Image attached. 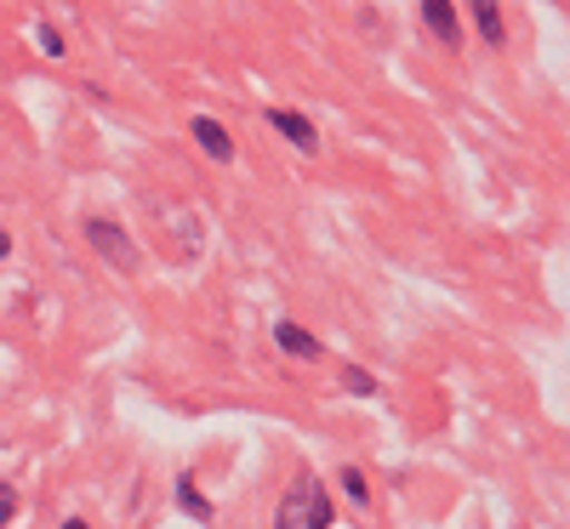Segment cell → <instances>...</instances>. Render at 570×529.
I'll use <instances>...</instances> for the list:
<instances>
[{
    "instance_id": "obj_3",
    "label": "cell",
    "mask_w": 570,
    "mask_h": 529,
    "mask_svg": "<svg viewBox=\"0 0 570 529\" xmlns=\"http://www.w3.org/2000/svg\"><path fill=\"white\" fill-rule=\"evenodd\" d=\"M268 126L292 142V149H303V154H314L320 149V131H314V120H303V114H292V109H268Z\"/></svg>"
},
{
    "instance_id": "obj_1",
    "label": "cell",
    "mask_w": 570,
    "mask_h": 529,
    "mask_svg": "<svg viewBox=\"0 0 570 529\" xmlns=\"http://www.w3.org/2000/svg\"><path fill=\"white\" fill-rule=\"evenodd\" d=\"M274 529H331V490L320 478H303V485L279 501Z\"/></svg>"
},
{
    "instance_id": "obj_12",
    "label": "cell",
    "mask_w": 570,
    "mask_h": 529,
    "mask_svg": "<svg viewBox=\"0 0 570 529\" xmlns=\"http://www.w3.org/2000/svg\"><path fill=\"white\" fill-rule=\"evenodd\" d=\"M12 512H18V496H12V485H0V529L12 523Z\"/></svg>"
},
{
    "instance_id": "obj_8",
    "label": "cell",
    "mask_w": 570,
    "mask_h": 529,
    "mask_svg": "<svg viewBox=\"0 0 570 529\" xmlns=\"http://www.w3.org/2000/svg\"><path fill=\"white\" fill-rule=\"evenodd\" d=\"M177 507L188 512V518H200V523H212L217 512H212V501L195 490V478H177Z\"/></svg>"
},
{
    "instance_id": "obj_5",
    "label": "cell",
    "mask_w": 570,
    "mask_h": 529,
    "mask_svg": "<svg viewBox=\"0 0 570 529\" xmlns=\"http://www.w3.org/2000/svg\"><path fill=\"white\" fill-rule=\"evenodd\" d=\"M422 23L434 29L445 46H456V40H462V23H456V12H451V0H422Z\"/></svg>"
},
{
    "instance_id": "obj_2",
    "label": "cell",
    "mask_w": 570,
    "mask_h": 529,
    "mask_svg": "<svg viewBox=\"0 0 570 529\" xmlns=\"http://www.w3.org/2000/svg\"><path fill=\"white\" fill-rule=\"evenodd\" d=\"M86 239H91V251H98V257H109L120 273H137V246H131V239H126V228L120 222H86Z\"/></svg>"
},
{
    "instance_id": "obj_14",
    "label": "cell",
    "mask_w": 570,
    "mask_h": 529,
    "mask_svg": "<svg viewBox=\"0 0 570 529\" xmlns=\"http://www.w3.org/2000/svg\"><path fill=\"white\" fill-rule=\"evenodd\" d=\"M63 529H86V523H80V518H69V523H63Z\"/></svg>"
},
{
    "instance_id": "obj_4",
    "label": "cell",
    "mask_w": 570,
    "mask_h": 529,
    "mask_svg": "<svg viewBox=\"0 0 570 529\" xmlns=\"http://www.w3.org/2000/svg\"><path fill=\"white\" fill-rule=\"evenodd\" d=\"M195 142H200V149H206L217 166H228V160H234V137H228L212 114H195Z\"/></svg>"
},
{
    "instance_id": "obj_9",
    "label": "cell",
    "mask_w": 570,
    "mask_h": 529,
    "mask_svg": "<svg viewBox=\"0 0 570 529\" xmlns=\"http://www.w3.org/2000/svg\"><path fill=\"white\" fill-rule=\"evenodd\" d=\"M40 52H46V58H63V52H69V46H63V34H58L52 23L40 29Z\"/></svg>"
},
{
    "instance_id": "obj_11",
    "label": "cell",
    "mask_w": 570,
    "mask_h": 529,
    "mask_svg": "<svg viewBox=\"0 0 570 529\" xmlns=\"http://www.w3.org/2000/svg\"><path fill=\"white\" fill-rule=\"evenodd\" d=\"M343 490H348V501H360V507H365V501H371V490H365V478H360V472H354V467H348V472H343Z\"/></svg>"
},
{
    "instance_id": "obj_7",
    "label": "cell",
    "mask_w": 570,
    "mask_h": 529,
    "mask_svg": "<svg viewBox=\"0 0 570 529\" xmlns=\"http://www.w3.org/2000/svg\"><path fill=\"white\" fill-rule=\"evenodd\" d=\"M468 7H473V23H480L485 46H502V40H508V29H502V7H497V0H468Z\"/></svg>"
},
{
    "instance_id": "obj_6",
    "label": "cell",
    "mask_w": 570,
    "mask_h": 529,
    "mask_svg": "<svg viewBox=\"0 0 570 529\" xmlns=\"http://www.w3.org/2000/svg\"><path fill=\"white\" fill-rule=\"evenodd\" d=\"M274 342L292 353V359H320V342H314L303 325H292V319H279V325H274Z\"/></svg>"
},
{
    "instance_id": "obj_10",
    "label": "cell",
    "mask_w": 570,
    "mask_h": 529,
    "mask_svg": "<svg viewBox=\"0 0 570 529\" xmlns=\"http://www.w3.org/2000/svg\"><path fill=\"white\" fill-rule=\"evenodd\" d=\"M343 388H348V393H376V381H371L365 370H354V365H348V370H343Z\"/></svg>"
},
{
    "instance_id": "obj_13",
    "label": "cell",
    "mask_w": 570,
    "mask_h": 529,
    "mask_svg": "<svg viewBox=\"0 0 570 529\" xmlns=\"http://www.w3.org/2000/svg\"><path fill=\"white\" fill-rule=\"evenodd\" d=\"M7 251H12V239H7V233H0V257H7Z\"/></svg>"
}]
</instances>
